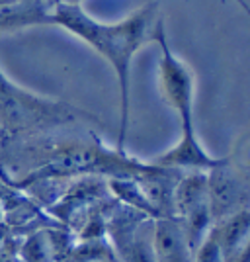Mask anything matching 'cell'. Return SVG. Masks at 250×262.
<instances>
[{
    "label": "cell",
    "instance_id": "obj_9",
    "mask_svg": "<svg viewBox=\"0 0 250 262\" xmlns=\"http://www.w3.org/2000/svg\"><path fill=\"white\" fill-rule=\"evenodd\" d=\"M18 245L14 247L12 245V239H6L0 243V262H16L18 260Z\"/></svg>",
    "mask_w": 250,
    "mask_h": 262
},
{
    "label": "cell",
    "instance_id": "obj_8",
    "mask_svg": "<svg viewBox=\"0 0 250 262\" xmlns=\"http://www.w3.org/2000/svg\"><path fill=\"white\" fill-rule=\"evenodd\" d=\"M16 254L20 262H57L47 227L33 229L26 237H22L18 241Z\"/></svg>",
    "mask_w": 250,
    "mask_h": 262
},
{
    "label": "cell",
    "instance_id": "obj_13",
    "mask_svg": "<svg viewBox=\"0 0 250 262\" xmlns=\"http://www.w3.org/2000/svg\"><path fill=\"white\" fill-rule=\"evenodd\" d=\"M4 219H6V213H4V208H2V202H0V225L4 223Z\"/></svg>",
    "mask_w": 250,
    "mask_h": 262
},
{
    "label": "cell",
    "instance_id": "obj_5",
    "mask_svg": "<svg viewBox=\"0 0 250 262\" xmlns=\"http://www.w3.org/2000/svg\"><path fill=\"white\" fill-rule=\"evenodd\" d=\"M219 161L221 159L213 157L203 147L197 129H180V137L172 147L149 159V163L154 166L172 168L180 172H207L219 164Z\"/></svg>",
    "mask_w": 250,
    "mask_h": 262
},
{
    "label": "cell",
    "instance_id": "obj_2",
    "mask_svg": "<svg viewBox=\"0 0 250 262\" xmlns=\"http://www.w3.org/2000/svg\"><path fill=\"white\" fill-rule=\"evenodd\" d=\"M78 121H96V118L66 102L14 84L0 69V125L10 135L59 129Z\"/></svg>",
    "mask_w": 250,
    "mask_h": 262
},
{
    "label": "cell",
    "instance_id": "obj_6",
    "mask_svg": "<svg viewBox=\"0 0 250 262\" xmlns=\"http://www.w3.org/2000/svg\"><path fill=\"white\" fill-rule=\"evenodd\" d=\"M152 247L156 262H194V251L174 217L154 219Z\"/></svg>",
    "mask_w": 250,
    "mask_h": 262
},
{
    "label": "cell",
    "instance_id": "obj_3",
    "mask_svg": "<svg viewBox=\"0 0 250 262\" xmlns=\"http://www.w3.org/2000/svg\"><path fill=\"white\" fill-rule=\"evenodd\" d=\"M154 43L161 47L156 65V84L164 104L174 110L180 118V129H196L194 102H196V77L192 67L184 63L168 45L166 28H163Z\"/></svg>",
    "mask_w": 250,
    "mask_h": 262
},
{
    "label": "cell",
    "instance_id": "obj_4",
    "mask_svg": "<svg viewBox=\"0 0 250 262\" xmlns=\"http://www.w3.org/2000/svg\"><path fill=\"white\" fill-rule=\"evenodd\" d=\"M207 202L211 217L217 223L233 213L250 208V188L235 170L231 159L223 157L219 164L207 170Z\"/></svg>",
    "mask_w": 250,
    "mask_h": 262
},
{
    "label": "cell",
    "instance_id": "obj_11",
    "mask_svg": "<svg viewBox=\"0 0 250 262\" xmlns=\"http://www.w3.org/2000/svg\"><path fill=\"white\" fill-rule=\"evenodd\" d=\"M235 2L239 4V6L242 8V10L246 12V16L250 18V4H248V2H246V0H235Z\"/></svg>",
    "mask_w": 250,
    "mask_h": 262
},
{
    "label": "cell",
    "instance_id": "obj_14",
    "mask_svg": "<svg viewBox=\"0 0 250 262\" xmlns=\"http://www.w3.org/2000/svg\"><path fill=\"white\" fill-rule=\"evenodd\" d=\"M102 262H118V260H102Z\"/></svg>",
    "mask_w": 250,
    "mask_h": 262
},
{
    "label": "cell",
    "instance_id": "obj_12",
    "mask_svg": "<svg viewBox=\"0 0 250 262\" xmlns=\"http://www.w3.org/2000/svg\"><path fill=\"white\" fill-rule=\"evenodd\" d=\"M53 2H61V4H71V6H82V0H53Z\"/></svg>",
    "mask_w": 250,
    "mask_h": 262
},
{
    "label": "cell",
    "instance_id": "obj_1",
    "mask_svg": "<svg viewBox=\"0 0 250 262\" xmlns=\"http://www.w3.org/2000/svg\"><path fill=\"white\" fill-rule=\"evenodd\" d=\"M49 24L65 28L111 65L120 86V133L116 149L125 151L131 116V63L135 55L147 43H152L164 28L158 4L149 2L120 22L104 24L92 18L82 6L55 2L49 14Z\"/></svg>",
    "mask_w": 250,
    "mask_h": 262
},
{
    "label": "cell",
    "instance_id": "obj_10",
    "mask_svg": "<svg viewBox=\"0 0 250 262\" xmlns=\"http://www.w3.org/2000/svg\"><path fill=\"white\" fill-rule=\"evenodd\" d=\"M10 139H12V135L6 129H4L2 125H0V143H8Z\"/></svg>",
    "mask_w": 250,
    "mask_h": 262
},
{
    "label": "cell",
    "instance_id": "obj_7",
    "mask_svg": "<svg viewBox=\"0 0 250 262\" xmlns=\"http://www.w3.org/2000/svg\"><path fill=\"white\" fill-rule=\"evenodd\" d=\"M213 233L217 237L221 251L225 254V262L240 249V245L248 239L250 235V208L233 213L213 225Z\"/></svg>",
    "mask_w": 250,
    "mask_h": 262
}]
</instances>
